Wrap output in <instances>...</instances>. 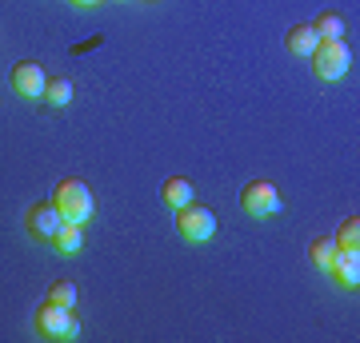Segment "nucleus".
Returning a JSON list of instances; mask_svg holds the SVG:
<instances>
[{
  "label": "nucleus",
  "mask_w": 360,
  "mask_h": 343,
  "mask_svg": "<svg viewBox=\"0 0 360 343\" xmlns=\"http://www.w3.org/2000/svg\"><path fill=\"white\" fill-rule=\"evenodd\" d=\"M52 203H56V212H60L68 224H89V220L96 216V196H92V188L84 180H60Z\"/></svg>",
  "instance_id": "f257e3e1"
},
{
  "label": "nucleus",
  "mask_w": 360,
  "mask_h": 343,
  "mask_svg": "<svg viewBox=\"0 0 360 343\" xmlns=\"http://www.w3.org/2000/svg\"><path fill=\"white\" fill-rule=\"evenodd\" d=\"M348 68H352V48L340 40H321L316 52H312V72L316 80H345Z\"/></svg>",
  "instance_id": "f03ea898"
},
{
  "label": "nucleus",
  "mask_w": 360,
  "mask_h": 343,
  "mask_svg": "<svg viewBox=\"0 0 360 343\" xmlns=\"http://www.w3.org/2000/svg\"><path fill=\"white\" fill-rule=\"evenodd\" d=\"M32 323H37V331L44 335V339H77L80 335V319L72 307H60V304H40L37 316H32Z\"/></svg>",
  "instance_id": "7ed1b4c3"
},
{
  "label": "nucleus",
  "mask_w": 360,
  "mask_h": 343,
  "mask_svg": "<svg viewBox=\"0 0 360 343\" xmlns=\"http://www.w3.org/2000/svg\"><path fill=\"white\" fill-rule=\"evenodd\" d=\"M176 231L184 243H208L212 236H217V216H212V208H205V203H184V208H176Z\"/></svg>",
  "instance_id": "20e7f679"
},
{
  "label": "nucleus",
  "mask_w": 360,
  "mask_h": 343,
  "mask_svg": "<svg viewBox=\"0 0 360 343\" xmlns=\"http://www.w3.org/2000/svg\"><path fill=\"white\" fill-rule=\"evenodd\" d=\"M281 208H284L281 191H276V184H269V180H252V184H245V191H240V212H245L248 220L276 216Z\"/></svg>",
  "instance_id": "39448f33"
},
{
  "label": "nucleus",
  "mask_w": 360,
  "mask_h": 343,
  "mask_svg": "<svg viewBox=\"0 0 360 343\" xmlns=\"http://www.w3.org/2000/svg\"><path fill=\"white\" fill-rule=\"evenodd\" d=\"M60 224H65V216L56 212V203H52V200L32 203V208H28V216H25L28 236H32V240H40V243H52V236L60 231Z\"/></svg>",
  "instance_id": "423d86ee"
},
{
  "label": "nucleus",
  "mask_w": 360,
  "mask_h": 343,
  "mask_svg": "<svg viewBox=\"0 0 360 343\" xmlns=\"http://www.w3.org/2000/svg\"><path fill=\"white\" fill-rule=\"evenodd\" d=\"M44 84H49V72H44V64L37 60H20L13 68V92L20 100H40L44 96Z\"/></svg>",
  "instance_id": "0eeeda50"
},
{
  "label": "nucleus",
  "mask_w": 360,
  "mask_h": 343,
  "mask_svg": "<svg viewBox=\"0 0 360 343\" xmlns=\"http://www.w3.org/2000/svg\"><path fill=\"white\" fill-rule=\"evenodd\" d=\"M328 276H333L340 288H348V292H356L360 288V248H336L333 264H328Z\"/></svg>",
  "instance_id": "6e6552de"
},
{
  "label": "nucleus",
  "mask_w": 360,
  "mask_h": 343,
  "mask_svg": "<svg viewBox=\"0 0 360 343\" xmlns=\"http://www.w3.org/2000/svg\"><path fill=\"white\" fill-rule=\"evenodd\" d=\"M316 44H321V36H316L312 25H292L288 32H284V48L292 52V56H312Z\"/></svg>",
  "instance_id": "1a4fd4ad"
},
{
  "label": "nucleus",
  "mask_w": 360,
  "mask_h": 343,
  "mask_svg": "<svg viewBox=\"0 0 360 343\" xmlns=\"http://www.w3.org/2000/svg\"><path fill=\"white\" fill-rule=\"evenodd\" d=\"M160 200H165L168 208H184V203H193V200H196L193 180H184V176L165 180V184H160Z\"/></svg>",
  "instance_id": "9d476101"
},
{
  "label": "nucleus",
  "mask_w": 360,
  "mask_h": 343,
  "mask_svg": "<svg viewBox=\"0 0 360 343\" xmlns=\"http://www.w3.org/2000/svg\"><path fill=\"white\" fill-rule=\"evenodd\" d=\"M52 248H56V252L60 255H77L80 248H84V224H60V231H56V236H52Z\"/></svg>",
  "instance_id": "9b49d317"
},
{
  "label": "nucleus",
  "mask_w": 360,
  "mask_h": 343,
  "mask_svg": "<svg viewBox=\"0 0 360 343\" xmlns=\"http://www.w3.org/2000/svg\"><path fill=\"white\" fill-rule=\"evenodd\" d=\"M72 96H77L72 80H68V76H56V80H49V84H44V96H40V100L52 104V108H65V104H72Z\"/></svg>",
  "instance_id": "f8f14e48"
},
{
  "label": "nucleus",
  "mask_w": 360,
  "mask_h": 343,
  "mask_svg": "<svg viewBox=\"0 0 360 343\" xmlns=\"http://www.w3.org/2000/svg\"><path fill=\"white\" fill-rule=\"evenodd\" d=\"M312 28H316V36L321 40H340L345 36V20H340V13H321L316 20H312Z\"/></svg>",
  "instance_id": "ddd939ff"
},
{
  "label": "nucleus",
  "mask_w": 360,
  "mask_h": 343,
  "mask_svg": "<svg viewBox=\"0 0 360 343\" xmlns=\"http://www.w3.org/2000/svg\"><path fill=\"white\" fill-rule=\"evenodd\" d=\"M333 255H336V243L333 240H312L309 243V260H312V267H316V271H328Z\"/></svg>",
  "instance_id": "4468645a"
},
{
  "label": "nucleus",
  "mask_w": 360,
  "mask_h": 343,
  "mask_svg": "<svg viewBox=\"0 0 360 343\" xmlns=\"http://www.w3.org/2000/svg\"><path fill=\"white\" fill-rule=\"evenodd\" d=\"M336 248H348V252H352V248H360V220L356 216H348L345 224H340V231H336Z\"/></svg>",
  "instance_id": "2eb2a0df"
},
{
  "label": "nucleus",
  "mask_w": 360,
  "mask_h": 343,
  "mask_svg": "<svg viewBox=\"0 0 360 343\" xmlns=\"http://www.w3.org/2000/svg\"><path fill=\"white\" fill-rule=\"evenodd\" d=\"M49 300H52V304H60V307H77V283L56 280L49 288Z\"/></svg>",
  "instance_id": "dca6fc26"
},
{
  "label": "nucleus",
  "mask_w": 360,
  "mask_h": 343,
  "mask_svg": "<svg viewBox=\"0 0 360 343\" xmlns=\"http://www.w3.org/2000/svg\"><path fill=\"white\" fill-rule=\"evenodd\" d=\"M68 4H72V8H96L101 0H68Z\"/></svg>",
  "instance_id": "f3484780"
}]
</instances>
